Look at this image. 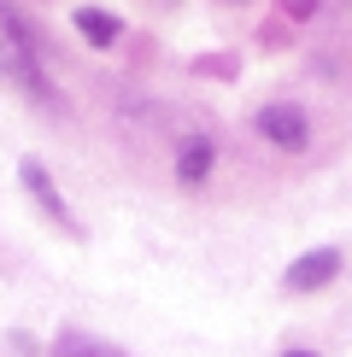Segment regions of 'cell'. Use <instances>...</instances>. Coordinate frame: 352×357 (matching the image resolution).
<instances>
[{"label": "cell", "mask_w": 352, "mask_h": 357, "mask_svg": "<svg viewBox=\"0 0 352 357\" xmlns=\"http://www.w3.org/2000/svg\"><path fill=\"white\" fill-rule=\"evenodd\" d=\"M258 135L270 146H282V153H300V146L311 141V123H305L300 106H264L258 112Z\"/></svg>", "instance_id": "6da1fadb"}, {"label": "cell", "mask_w": 352, "mask_h": 357, "mask_svg": "<svg viewBox=\"0 0 352 357\" xmlns=\"http://www.w3.org/2000/svg\"><path fill=\"white\" fill-rule=\"evenodd\" d=\"M288 357H317V351H288Z\"/></svg>", "instance_id": "52a82bcc"}, {"label": "cell", "mask_w": 352, "mask_h": 357, "mask_svg": "<svg viewBox=\"0 0 352 357\" xmlns=\"http://www.w3.org/2000/svg\"><path fill=\"white\" fill-rule=\"evenodd\" d=\"M335 270H341V252H335V246L305 252V258H293V264H288L282 287H288V293H317V287H329V281H335Z\"/></svg>", "instance_id": "7a4b0ae2"}, {"label": "cell", "mask_w": 352, "mask_h": 357, "mask_svg": "<svg viewBox=\"0 0 352 357\" xmlns=\"http://www.w3.org/2000/svg\"><path fill=\"white\" fill-rule=\"evenodd\" d=\"M18 176H24V188L36 193V205H41V211H47V217L59 222V229H71V234H77V222H71V205L59 199V188H53V176L41 170V158H24V165H18Z\"/></svg>", "instance_id": "3957f363"}, {"label": "cell", "mask_w": 352, "mask_h": 357, "mask_svg": "<svg viewBox=\"0 0 352 357\" xmlns=\"http://www.w3.org/2000/svg\"><path fill=\"white\" fill-rule=\"evenodd\" d=\"M53 357H129L124 346H112V340H94V334H82V328H65L53 340Z\"/></svg>", "instance_id": "277c9868"}, {"label": "cell", "mask_w": 352, "mask_h": 357, "mask_svg": "<svg viewBox=\"0 0 352 357\" xmlns=\"http://www.w3.org/2000/svg\"><path fill=\"white\" fill-rule=\"evenodd\" d=\"M212 141H205V135H194V141H182V153H176V176H182V182L188 188H200L205 182V176H212Z\"/></svg>", "instance_id": "5b68a950"}, {"label": "cell", "mask_w": 352, "mask_h": 357, "mask_svg": "<svg viewBox=\"0 0 352 357\" xmlns=\"http://www.w3.org/2000/svg\"><path fill=\"white\" fill-rule=\"evenodd\" d=\"M77 29H82L88 47H112V41H117V18H112V12H100V6H82L77 12Z\"/></svg>", "instance_id": "8992f818"}]
</instances>
